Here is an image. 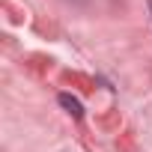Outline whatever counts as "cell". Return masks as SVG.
<instances>
[{
	"mask_svg": "<svg viewBox=\"0 0 152 152\" xmlns=\"http://www.w3.org/2000/svg\"><path fill=\"white\" fill-rule=\"evenodd\" d=\"M60 104H63V107H66V110H69L75 119H81V116H84V107H81V102L75 99V96H69V93H63V96H60Z\"/></svg>",
	"mask_w": 152,
	"mask_h": 152,
	"instance_id": "1",
	"label": "cell"
},
{
	"mask_svg": "<svg viewBox=\"0 0 152 152\" xmlns=\"http://www.w3.org/2000/svg\"><path fill=\"white\" fill-rule=\"evenodd\" d=\"M149 9H152V0H149Z\"/></svg>",
	"mask_w": 152,
	"mask_h": 152,
	"instance_id": "2",
	"label": "cell"
}]
</instances>
